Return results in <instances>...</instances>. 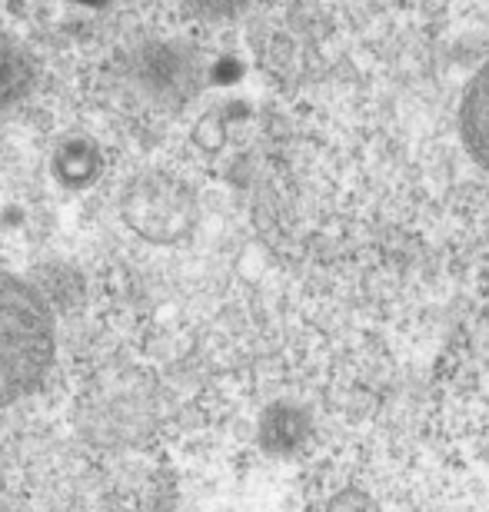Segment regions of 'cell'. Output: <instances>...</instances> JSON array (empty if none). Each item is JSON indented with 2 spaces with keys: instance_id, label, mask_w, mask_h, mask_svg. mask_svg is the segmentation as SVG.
<instances>
[{
  "instance_id": "cell-2",
  "label": "cell",
  "mask_w": 489,
  "mask_h": 512,
  "mask_svg": "<svg viewBox=\"0 0 489 512\" xmlns=\"http://www.w3.org/2000/svg\"><path fill=\"white\" fill-rule=\"evenodd\" d=\"M127 223L154 243H173L197 220V200L193 190L173 173L147 170L124 187L120 197Z\"/></svg>"
},
{
  "instance_id": "cell-3",
  "label": "cell",
  "mask_w": 489,
  "mask_h": 512,
  "mask_svg": "<svg viewBox=\"0 0 489 512\" xmlns=\"http://www.w3.org/2000/svg\"><path fill=\"white\" fill-rule=\"evenodd\" d=\"M54 170L70 183V187H80V183H87L97 173V153L87 140H70L60 147Z\"/></svg>"
},
{
  "instance_id": "cell-5",
  "label": "cell",
  "mask_w": 489,
  "mask_h": 512,
  "mask_svg": "<svg viewBox=\"0 0 489 512\" xmlns=\"http://www.w3.org/2000/svg\"><path fill=\"white\" fill-rule=\"evenodd\" d=\"M250 4L253 0H183V7H187L193 17H203V20L243 17L250 10Z\"/></svg>"
},
{
  "instance_id": "cell-1",
  "label": "cell",
  "mask_w": 489,
  "mask_h": 512,
  "mask_svg": "<svg viewBox=\"0 0 489 512\" xmlns=\"http://www.w3.org/2000/svg\"><path fill=\"white\" fill-rule=\"evenodd\" d=\"M57 333L44 296L0 273V406L30 396L54 366Z\"/></svg>"
},
{
  "instance_id": "cell-6",
  "label": "cell",
  "mask_w": 489,
  "mask_h": 512,
  "mask_svg": "<svg viewBox=\"0 0 489 512\" xmlns=\"http://www.w3.org/2000/svg\"><path fill=\"white\" fill-rule=\"evenodd\" d=\"M54 4H74V7H104L107 0H54Z\"/></svg>"
},
{
  "instance_id": "cell-4",
  "label": "cell",
  "mask_w": 489,
  "mask_h": 512,
  "mask_svg": "<svg viewBox=\"0 0 489 512\" xmlns=\"http://www.w3.org/2000/svg\"><path fill=\"white\" fill-rule=\"evenodd\" d=\"M30 87V64L27 57L10 44H0V107L14 104Z\"/></svg>"
}]
</instances>
